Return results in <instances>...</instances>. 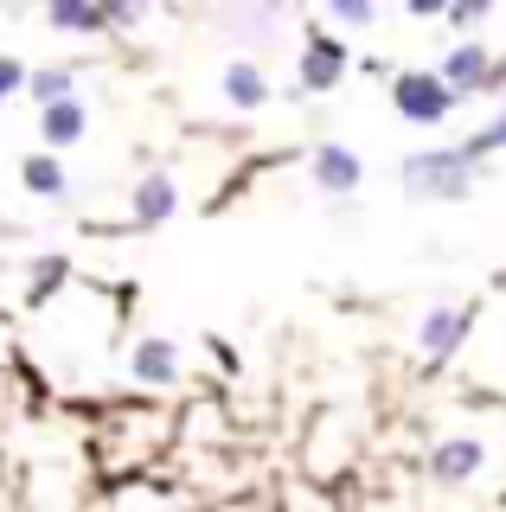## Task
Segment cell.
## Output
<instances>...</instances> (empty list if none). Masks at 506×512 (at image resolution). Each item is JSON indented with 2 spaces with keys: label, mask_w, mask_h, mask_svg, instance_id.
Listing matches in <instances>:
<instances>
[{
  "label": "cell",
  "mask_w": 506,
  "mask_h": 512,
  "mask_svg": "<svg viewBox=\"0 0 506 512\" xmlns=\"http://www.w3.org/2000/svg\"><path fill=\"white\" fill-rule=\"evenodd\" d=\"M39 135H45V148H71V141L84 135V103H77V96L52 103V109L39 116Z\"/></svg>",
  "instance_id": "cell-7"
},
{
  "label": "cell",
  "mask_w": 506,
  "mask_h": 512,
  "mask_svg": "<svg viewBox=\"0 0 506 512\" xmlns=\"http://www.w3.org/2000/svg\"><path fill=\"white\" fill-rule=\"evenodd\" d=\"M334 13L353 20V26H372V0H334Z\"/></svg>",
  "instance_id": "cell-19"
},
{
  "label": "cell",
  "mask_w": 506,
  "mask_h": 512,
  "mask_svg": "<svg viewBox=\"0 0 506 512\" xmlns=\"http://www.w3.org/2000/svg\"><path fill=\"white\" fill-rule=\"evenodd\" d=\"M45 20L58 32H97L103 13H97V0H45Z\"/></svg>",
  "instance_id": "cell-11"
},
{
  "label": "cell",
  "mask_w": 506,
  "mask_h": 512,
  "mask_svg": "<svg viewBox=\"0 0 506 512\" xmlns=\"http://www.w3.org/2000/svg\"><path fill=\"white\" fill-rule=\"evenodd\" d=\"M404 186L410 192H430V199H462V192H468V154L449 148V154L404 160Z\"/></svg>",
  "instance_id": "cell-1"
},
{
  "label": "cell",
  "mask_w": 506,
  "mask_h": 512,
  "mask_svg": "<svg viewBox=\"0 0 506 512\" xmlns=\"http://www.w3.org/2000/svg\"><path fill=\"white\" fill-rule=\"evenodd\" d=\"M13 90H26V64L20 58H0V103H7Z\"/></svg>",
  "instance_id": "cell-17"
},
{
  "label": "cell",
  "mask_w": 506,
  "mask_h": 512,
  "mask_svg": "<svg viewBox=\"0 0 506 512\" xmlns=\"http://www.w3.org/2000/svg\"><path fill=\"white\" fill-rule=\"evenodd\" d=\"M58 276H65V263H58V256H45V263H39V276H33V295H45V288H58Z\"/></svg>",
  "instance_id": "cell-20"
},
{
  "label": "cell",
  "mask_w": 506,
  "mask_h": 512,
  "mask_svg": "<svg viewBox=\"0 0 506 512\" xmlns=\"http://www.w3.org/2000/svg\"><path fill=\"white\" fill-rule=\"evenodd\" d=\"M410 13H417V20H436V13H449V0H404Z\"/></svg>",
  "instance_id": "cell-21"
},
{
  "label": "cell",
  "mask_w": 506,
  "mask_h": 512,
  "mask_svg": "<svg viewBox=\"0 0 506 512\" xmlns=\"http://www.w3.org/2000/svg\"><path fill=\"white\" fill-rule=\"evenodd\" d=\"M135 218H141V224H167V218H173V180H167V173H148V180H141Z\"/></svg>",
  "instance_id": "cell-10"
},
{
  "label": "cell",
  "mask_w": 506,
  "mask_h": 512,
  "mask_svg": "<svg viewBox=\"0 0 506 512\" xmlns=\"http://www.w3.org/2000/svg\"><path fill=\"white\" fill-rule=\"evenodd\" d=\"M97 13L116 20V26H141V20H148V0H97Z\"/></svg>",
  "instance_id": "cell-16"
},
{
  "label": "cell",
  "mask_w": 506,
  "mask_h": 512,
  "mask_svg": "<svg viewBox=\"0 0 506 512\" xmlns=\"http://www.w3.org/2000/svg\"><path fill=\"white\" fill-rule=\"evenodd\" d=\"M225 96H231V109H263L270 84H263V71L250 58H237V64H225Z\"/></svg>",
  "instance_id": "cell-8"
},
{
  "label": "cell",
  "mask_w": 506,
  "mask_h": 512,
  "mask_svg": "<svg viewBox=\"0 0 506 512\" xmlns=\"http://www.w3.org/2000/svg\"><path fill=\"white\" fill-rule=\"evenodd\" d=\"M481 461H487L481 442H474V436H455V442H442L436 455H430V474H436V480H468Z\"/></svg>",
  "instance_id": "cell-6"
},
{
  "label": "cell",
  "mask_w": 506,
  "mask_h": 512,
  "mask_svg": "<svg viewBox=\"0 0 506 512\" xmlns=\"http://www.w3.org/2000/svg\"><path fill=\"white\" fill-rule=\"evenodd\" d=\"M26 90L39 96V109H52V103H65V96H71V71H58V64H52V71H33V77H26Z\"/></svg>",
  "instance_id": "cell-14"
},
{
  "label": "cell",
  "mask_w": 506,
  "mask_h": 512,
  "mask_svg": "<svg viewBox=\"0 0 506 512\" xmlns=\"http://www.w3.org/2000/svg\"><path fill=\"white\" fill-rule=\"evenodd\" d=\"M391 103H398L404 122H442L455 109V96L442 90V77H430V71H404L398 84H391Z\"/></svg>",
  "instance_id": "cell-2"
},
{
  "label": "cell",
  "mask_w": 506,
  "mask_h": 512,
  "mask_svg": "<svg viewBox=\"0 0 506 512\" xmlns=\"http://www.w3.org/2000/svg\"><path fill=\"white\" fill-rule=\"evenodd\" d=\"M173 365H180V352H173V340H141V346H135V378H148V384H167V378H173Z\"/></svg>",
  "instance_id": "cell-12"
},
{
  "label": "cell",
  "mask_w": 506,
  "mask_h": 512,
  "mask_svg": "<svg viewBox=\"0 0 506 512\" xmlns=\"http://www.w3.org/2000/svg\"><path fill=\"white\" fill-rule=\"evenodd\" d=\"M20 180L33 186V192H45V199H58V192H65V167H58L52 154H33V160H26V173H20Z\"/></svg>",
  "instance_id": "cell-13"
},
{
  "label": "cell",
  "mask_w": 506,
  "mask_h": 512,
  "mask_svg": "<svg viewBox=\"0 0 506 512\" xmlns=\"http://www.w3.org/2000/svg\"><path fill=\"white\" fill-rule=\"evenodd\" d=\"M359 154L353 148H334V141H327V148H314V186L321 192H353L359 186Z\"/></svg>",
  "instance_id": "cell-4"
},
{
  "label": "cell",
  "mask_w": 506,
  "mask_h": 512,
  "mask_svg": "<svg viewBox=\"0 0 506 512\" xmlns=\"http://www.w3.org/2000/svg\"><path fill=\"white\" fill-rule=\"evenodd\" d=\"M487 7H494V0H449V20L455 26H474V20H487Z\"/></svg>",
  "instance_id": "cell-18"
},
{
  "label": "cell",
  "mask_w": 506,
  "mask_h": 512,
  "mask_svg": "<svg viewBox=\"0 0 506 512\" xmlns=\"http://www.w3.org/2000/svg\"><path fill=\"white\" fill-rule=\"evenodd\" d=\"M494 148H506V116H500V122H487L481 135H468V141H462V154H468V160H481V154H494Z\"/></svg>",
  "instance_id": "cell-15"
},
{
  "label": "cell",
  "mask_w": 506,
  "mask_h": 512,
  "mask_svg": "<svg viewBox=\"0 0 506 512\" xmlns=\"http://www.w3.org/2000/svg\"><path fill=\"white\" fill-rule=\"evenodd\" d=\"M487 71H494V58H487L481 45H455V52L442 58V90H449V96L487 90Z\"/></svg>",
  "instance_id": "cell-3"
},
{
  "label": "cell",
  "mask_w": 506,
  "mask_h": 512,
  "mask_svg": "<svg viewBox=\"0 0 506 512\" xmlns=\"http://www.w3.org/2000/svg\"><path fill=\"white\" fill-rule=\"evenodd\" d=\"M340 64L346 52L334 39H308V52H302V90H334L340 84Z\"/></svg>",
  "instance_id": "cell-5"
},
{
  "label": "cell",
  "mask_w": 506,
  "mask_h": 512,
  "mask_svg": "<svg viewBox=\"0 0 506 512\" xmlns=\"http://www.w3.org/2000/svg\"><path fill=\"white\" fill-rule=\"evenodd\" d=\"M462 333H468V308H436L430 320H423V352H455L462 346Z\"/></svg>",
  "instance_id": "cell-9"
}]
</instances>
